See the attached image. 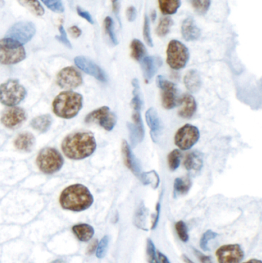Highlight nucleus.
Listing matches in <instances>:
<instances>
[{
	"instance_id": "31",
	"label": "nucleus",
	"mask_w": 262,
	"mask_h": 263,
	"mask_svg": "<svg viewBox=\"0 0 262 263\" xmlns=\"http://www.w3.org/2000/svg\"><path fill=\"white\" fill-rule=\"evenodd\" d=\"M139 179L144 185H150L154 189L157 188L159 185V182H160L159 174L155 170L142 172Z\"/></svg>"
},
{
	"instance_id": "38",
	"label": "nucleus",
	"mask_w": 262,
	"mask_h": 263,
	"mask_svg": "<svg viewBox=\"0 0 262 263\" xmlns=\"http://www.w3.org/2000/svg\"><path fill=\"white\" fill-rule=\"evenodd\" d=\"M218 236V234L214 232L211 231V230H208L205 232L203 235H202V238L200 240V246L201 249L205 252L209 251V248H208V243L211 239H215Z\"/></svg>"
},
{
	"instance_id": "30",
	"label": "nucleus",
	"mask_w": 262,
	"mask_h": 263,
	"mask_svg": "<svg viewBox=\"0 0 262 263\" xmlns=\"http://www.w3.org/2000/svg\"><path fill=\"white\" fill-rule=\"evenodd\" d=\"M146 54V49L140 40H134L131 43V56L136 61H141Z\"/></svg>"
},
{
	"instance_id": "15",
	"label": "nucleus",
	"mask_w": 262,
	"mask_h": 263,
	"mask_svg": "<svg viewBox=\"0 0 262 263\" xmlns=\"http://www.w3.org/2000/svg\"><path fill=\"white\" fill-rule=\"evenodd\" d=\"M75 63L81 70L92 77L97 79L102 83L107 82V77L104 71L99 67V65L94 63L90 59L84 56H77L75 58Z\"/></svg>"
},
{
	"instance_id": "51",
	"label": "nucleus",
	"mask_w": 262,
	"mask_h": 263,
	"mask_svg": "<svg viewBox=\"0 0 262 263\" xmlns=\"http://www.w3.org/2000/svg\"><path fill=\"white\" fill-rule=\"evenodd\" d=\"M157 256L159 263H171L168 257L162 254V252H159V251H158Z\"/></svg>"
},
{
	"instance_id": "11",
	"label": "nucleus",
	"mask_w": 262,
	"mask_h": 263,
	"mask_svg": "<svg viewBox=\"0 0 262 263\" xmlns=\"http://www.w3.org/2000/svg\"><path fill=\"white\" fill-rule=\"evenodd\" d=\"M56 83L62 89L72 90L81 86L83 77L77 69L69 66L64 68L58 73Z\"/></svg>"
},
{
	"instance_id": "24",
	"label": "nucleus",
	"mask_w": 262,
	"mask_h": 263,
	"mask_svg": "<svg viewBox=\"0 0 262 263\" xmlns=\"http://www.w3.org/2000/svg\"><path fill=\"white\" fill-rule=\"evenodd\" d=\"M184 83L191 93H197L202 86V80L199 72L195 69L189 71L184 77Z\"/></svg>"
},
{
	"instance_id": "34",
	"label": "nucleus",
	"mask_w": 262,
	"mask_h": 263,
	"mask_svg": "<svg viewBox=\"0 0 262 263\" xmlns=\"http://www.w3.org/2000/svg\"><path fill=\"white\" fill-rule=\"evenodd\" d=\"M173 25V21L171 18L165 17L162 18L159 22V26H158L156 33L159 36H165L167 34H169L170 32L171 27Z\"/></svg>"
},
{
	"instance_id": "2",
	"label": "nucleus",
	"mask_w": 262,
	"mask_h": 263,
	"mask_svg": "<svg viewBox=\"0 0 262 263\" xmlns=\"http://www.w3.org/2000/svg\"><path fill=\"white\" fill-rule=\"evenodd\" d=\"M93 202L92 193L82 184L69 185L62 192L59 197L62 209L73 212L86 210L93 204Z\"/></svg>"
},
{
	"instance_id": "41",
	"label": "nucleus",
	"mask_w": 262,
	"mask_h": 263,
	"mask_svg": "<svg viewBox=\"0 0 262 263\" xmlns=\"http://www.w3.org/2000/svg\"><path fill=\"white\" fill-rule=\"evenodd\" d=\"M175 230L178 233V237L182 241L183 243H187L189 239V233H188V228L186 224L183 221H178L175 224Z\"/></svg>"
},
{
	"instance_id": "44",
	"label": "nucleus",
	"mask_w": 262,
	"mask_h": 263,
	"mask_svg": "<svg viewBox=\"0 0 262 263\" xmlns=\"http://www.w3.org/2000/svg\"><path fill=\"white\" fill-rule=\"evenodd\" d=\"M59 33L60 35L56 36V40H59L60 43H62V44L65 46V47H68V48L71 49V43H70L69 40H68V37H67V33L65 32V28L62 25H60L59 27Z\"/></svg>"
},
{
	"instance_id": "18",
	"label": "nucleus",
	"mask_w": 262,
	"mask_h": 263,
	"mask_svg": "<svg viewBox=\"0 0 262 263\" xmlns=\"http://www.w3.org/2000/svg\"><path fill=\"white\" fill-rule=\"evenodd\" d=\"M147 123L151 131V136L155 142L160 137L162 132V124L157 112L154 108H150L145 114Z\"/></svg>"
},
{
	"instance_id": "7",
	"label": "nucleus",
	"mask_w": 262,
	"mask_h": 263,
	"mask_svg": "<svg viewBox=\"0 0 262 263\" xmlns=\"http://www.w3.org/2000/svg\"><path fill=\"white\" fill-rule=\"evenodd\" d=\"M189 59L187 47L178 40H172L167 48V63L172 69H181L185 66Z\"/></svg>"
},
{
	"instance_id": "33",
	"label": "nucleus",
	"mask_w": 262,
	"mask_h": 263,
	"mask_svg": "<svg viewBox=\"0 0 262 263\" xmlns=\"http://www.w3.org/2000/svg\"><path fill=\"white\" fill-rule=\"evenodd\" d=\"M132 86L134 88V97L132 100V106L134 108V110L140 112L141 106H142V101H141V96H140L139 83L137 79H135L132 81Z\"/></svg>"
},
{
	"instance_id": "49",
	"label": "nucleus",
	"mask_w": 262,
	"mask_h": 263,
	"mask_svg": "<svg viewBox=\"0 0 262 263\" xmlns=\"http://www.w3.org/2000/svg\"><path fill=\"white\" fill-rule=\"evenodd\" d=\"M68 30H69L70 34L76 38H78L82 35V30L77 26H71Z\"/></svg>"
},
{
	"instance_id": "22",
	"label": "nucleus",
	"mask_w": 262,
	"mask_h": 263,
	"mask_svg": "<svg viewBox=\"0 0 262 263\" xmlns=\"http://www.w3.org/2000/svg\"><path fill=\"white\" fill-rule=\"evenodd\" d=\"M184 166L189 172H199L203 166V157L198 151L192 152L186 157Z\"/></svg>"
},
{
	"instance_id": "5",
	"label": "nucleus",
	"mask_w": 262,
	"mask_h": 263,
	"mask_svg": "<svg viewBox=\"0 0 262 263\" xmlns=\"http://www.w3.org/2000/svg\"><path fill=\"white\" fill-rule=\"evenodd\" d=\"M36 164L43 173L52 175L62 169L64 160L61 153L56 148H45L39 153Z\"/></svg>"
},
{
	"instance_id": "10",
	"label": "nucleus",
	"mask_w": 262,
	"mask_h": 263,
	"mask_svg": "<svg viewBox=\"0 0 262 263\" xmlns=\"http://www.w3.org/2000/svg\"><path fill=\"white\" fill-rule=\"evenodd\" d=\"M117 117L116 114L111 112L108 106H102L94 110L85 120L86 123H97L107 131H111L114 129Z\"/></svg>"
},
{
	"instance_id": "45",
	"label": "nucleus",
	"mask_w": 262,
	"mask_h": 263,
	"mask_svg": "<svg viewBox=\"0 0 262 263\" xmlns=\"http://www.w3.org/2000/svg\"><path fill=\"white\" fill-rule=\"evenodd\" d=\"M77 13H78L79 16H81L83 19H86L87 22H89L91 24H94L93 19H92V16L89 14V12L85 11L83 9L80 8V7H77Z\"/></svg>"
},
{
	"instance_id": "13",
	"label": "nucleus",
	"mask_w": 262,
	"mask_h": 263,
	"mask_svg": "<svg viewBox=\"0 0 262 263\" xmlns=\"http://www.w3.org/2000/svg\"><path fill=\"white\" fill-rule=\"evenodd\" d=\"M215 255L218 263H239L245 256L244 251L238 244L224 245L217 249Z\"/></svg>"
},
{
	"instance_id": "47",
	"label": "nucleus",
	"mask_w": 262,
	"mask_h": 263,
	"mask_svg": "<svg viewBox=\"0 0 262 263\" xmlns=\"http://www.w3.org/2000/svg\"><path fill=\"white\" fill-rule=\"evenodd\" d=\"M160 203H159L157 205H156V215H155V218L154 221H153V226H152V230H155V229L156 228V227H157L158 223H159V216H160Z\"/></svg>"
},
{
	"instance_id": "23",
	"label": "nucleus",
	"mask_w": 262,
	"mask_h": 263,
	"mask_svg": "<svg viewBox=\"0 0 262 263\" xmlns=\"http://www.w3.org/2000/svg\"><path fill=\"white\" fill-rule=\"evenodd\" d=\"M35 139L30 133H23L19 134L15 140V146L17 149L23 152H30L35 145Z\"/></svg>"
},
{
	"instance_id": "6",
	"label": "nucleus",
	"mask_w": 262,
	"mask_h": 263,
	"mask_svg": "<svg viewBox=\"0 0 262 263\" xmlns=\"http://www.w3.org/2000/svg\"><path fill=\"white\" fill-rule=\"evenodd\" d=\"M26 89L15 80L0 85V102L7 106H15L26 97Z\"/></svg>"
},
{
	"instance_id": "36",
	"label": "nucleus",
	"mask_w": 262,
	"mask_h": 263,
	"mask_svg": "<svg viewBox=\"0 0 262 263\" xmlns=\"http://www.w3.org/2000/svg\"><path fill=\"white\" fill-rule=\"evenodd\" d=\"M191 1L193 8L200 15L205 14L211 6V0H191Z\"/></svg>"
},
{
	"instance_id": "9",
	"label": "nucleus",
	"mask_w": 262,
	"mask_h": 263,
	"mask_svg": "<svg viewBox=\"0 0 262 263\" xmlns=\"http://www.w3.org/2000/svg\"><path fill=\"white\" fill-rule=\"evenodd\" d=\"M200 137V133L196 126L184 125L177 131L175 136V144L181 150L190 149L194 146Z\"/></svg>"
},
{
	"instance_id": "14",
	"label": "nucleus",
	"mask_w": 262,
	"mask_h": 263,
	"mask_svg": "<svg viewBox=\"0 0 262 263\" xmlns=\"http://www.w3.org/2000/svg\"><path fill=\"white\" fill-rule=\"evenodd\" d=\"M26 120V114L23 108L11 107L3 112L1 123L9 129H15Z\"/></svg>"
},
{
	"instance_id": "12",
	"label": "nucleus",
	"mask_w": 262,
	"mask_h": 263,
	"mask_svg": "<svg viewBox=\"0 0 262 263\" xmlns=\"http://www.w3.org/2000/svg\"><path fill=\"white\" fill-rule=\"evenodd\" d=\"M157 85L162 90V103L166 109L175 108L177 104L176 86L162 76L157 77Z\"/></svg>"
},
{
	"instance_id": "43",
	"label": "nucleus",
	"mask_w": 262,
	"mask_h": 263,
	"mask_svg": "<svg viewBox=\"0 0 262 263\" xmlns=\"http://www.w3.org/2000/svg\"><path fill=\"white\" fill-rule=\"evenodd\" d=\"M143 35L145 43L149 47H153V40H152L151 33H150L149 19L145 15V21H144V27H143Z\"/></svg>"
},
{
	"instance_id": "3",
	"label": "nucleus",
	"mask_w": 262,
	"mask_h": 263,
	"mask_svg": "<svg viewBox=\"0 0 262 263\" xmlns=\"http://www.w3.org/2000/svg\"><path fill=\"white\" fill-rule=\"evenodd\" d=\"M83 96L80 93L62 92L53 101V112L60 118L66 120L74 118L83 108Z\"/></svg>"
},
{
	"instance_id": "50",
	"label": "nucleus",
	"mask_w": 262,
	"mask_h": 263,
	"mask_svg": "<svg viewBox=\"0 0 262 263\" xmlns=\"http://www.w3.org/2000/svg\"><path fill=\"white\" fill-rule=\"evenodd\" d=\"M98 244L99 243H98L97 239H95L88 247L87 253L89 255H92L93 252H95L96 251V249H97Z\"/></svg>"
},
{
	"instance_id": "42",
	"label": "nucleus",
	"mask_w": 262,
	"mask_h": 263,
	"mask_svg": "<svg viewBox=\"0 0 262 263\" xmlns=\"http://www.w3.org/2000/svg\"><path fill=\"white\" fill-rule=\"evenodd\" d=\"M108 236H105L101 239L100 243L98 244L96 249V256L99 258H102L106 255L107 249L108 246Z\"/></svg>"
},
{
	"instance_id": "48",
	"label": "nucleus",
	"mask_w": 262,
	"mask_h": 263,
	"mask_svg": "<svg viewBox=\"0 0 262 263\" xmlns=\"http://www.w3.org/2000/svg\"><path fill=\"white\" fill-rule=\"evenodd\" d=\"M126 14H127V18L128 19H129V22H133L137 16L136 10H135V7H129L127 10V13H126Z\"/></svg>"
},
{
	"instance_id": "56",
	"label": "nucleus",
	"mask_w": 262,
	"mask_h": 263,
	"mask_svg": "<svg viewBox=\"0 0 262 263\" xmlns=\"http://www.w3.org/2000/svg\"><path fill=\"white\" fill-rule=\"evenodd\" d=\"M151 17H152V19H153V21L156 20V11H153V13H152Z\"/></svg>"
},
{
	"instance_id": "27",
	"label": "nucleus",
	"mask_w": 262,
	"mask_h": 263,
	"mask_svg": "<svg viewBox=\"0 0 262 263\" xmlns=\"http://www.w3.org/2000/svg\"><path fill=\"white\" fill-rule=\"evenodd\" d=\"M159 8L164 15L176 13L181 6V0H159Z\"/></svg>"
},
{
	"instance_id": "52",
	"label": "nucleus",
	"mask_w": 262,
	"mask_h": 263,
	"mask_svg": "<svg viewBox=\"0 0 262 263\" xmlns=\"http://www.w3.org/2000/svg\"><path fill=\"white\" fill-rule=\"evenodd\" d=\"M182 258L184 260V262L185 263H195L194 261H192L187 255H182Z\"/></svg>"
},
{
	"instance_id": "55",
	"label": "nucleus",
	"mask_w": 262,
	"mask_h": 263,
	"mask_svg": "<svg viewBox=\"0 0 262 263\" xmlns=\"http://www.w3.org/2000/svg\"><path fill=\"white\" fill-rule=\"evenodd\" d=\"M51 263H67L65 260L62 259V258H59V259L54 260V261H52Z\"/></svg>"
},
{
	"instance_id": "8",
	"label": "nucleus",
	"mask_w": 262,
	"mask_h": 263,
	"mask_svg": "<svg viewBox=\"0 0 262 263\" xmlns=\"http://www.w3.org/2000/svg\"><path fill=\"white\" fill-rule=\"evenodd\" d=\"M36 29L35 25L31 22H19L15 23L7 31L6 38L11 39L22 45L29 43L34 35Z\"/></svg>"
},
{
	"instance_id": "26",
	"label": "nucleus",
	"mask_w": 262,
	"mask_h": 263,
	"mask_svg": "<svg viewBox=\"0 0 262 263\" xmlns=\"http://www.w3.org/2000/svg\"><path fill=\"white\" fill-rule=\"evenodd\" d=\"M52 122L51 116L46 114L34 118L31 122V126L40 133H46L50 129Z\"/></svg>"
},
{
	"instance_id": "4",
	"label": "nucleus",
	"mask_w": 262,
	"mask_h": 263,
	"mask_svg": "<svg viewBox=\"0 0 262 263\" xmlns=\"http://www.w3.org/2000/svg\"><path fill=\"white\" fill-rule=\"evenodd\" d=\"M26 57L23 45L11 39L0 40V63L13 65L22 62Z\"/></svg>"
},
{
	"instance_id": "35",
	"label": "nucleus",
	"mask_w": 262,
	"mask_h": 263,
	"mask_svg": "<svg viewBox=\"0 0 262 263\" xmlns=\"http://www.w3.org/2000/svg\"><path fill=\"white\" fill-rule=\"evenodd\" d=\"M181 153L178 149H174L171 152L168 157V163L171 170L175 171L179 167L181 163Z\"/></svg>"
},
{
	"instance_id": "21",
	"label": "nucleus",
	"mask_w": 262,
	"mask_h": 263,
	"mask_svg": "<svg viewBox=\"0 0 262 263\" xmlns=\"http://www.w3.org/2000/svg\"><path fill=\"white\" fill-rule=\"evenodd\" d=\"M181 34L186 41H196L201 35V30L196 26L193 18H187L181 26Z\"/></svg>"
},
{
	"instance_id": "28",
	"label": "nucleus",
	"mask_w": 262,
	"mask_h": 263,
	"mask_svg": "<svg viewBox=\"0 0 262 263\" xmlns=\"http://www.w3.org/2000/svg\"><path fill=\"white\" fill-rule=\"evenodd\" d=\"M192 182L189 178H178L174 182V196H183L189 193Z\"/></svg>"
},
{
	"instance_id": "46",
	"label": "nucleus",
	"mask_w": 262,
	"mask_h": 263,
	"mask_svg": "<svg viewBox=\"0 0 262 263\" xmlns=\"http://www.w3.org/2000/svg\"><path fill=\"white\" fill-rule=\"evenodd\" d=\"M194 253L196 254L197 258H199V261L202 263H212L211 257L208 255H204L202 252H199L197 249H194Z\"/></svg>"
},
{
	"instance_id": "25",
	"label": "nucleus",
	"mask_w": 262,
	"mask_h": 263,
	"mask_svg": "<svg viewBox=\"0 0 262 263\" xmlns=\"http://www.w3.org/2000/svg\"><path fill=\"white\" fill-rule=\"evenodd\" d=\"M74 234L78 238L79 240L82 242H88L93 237L95 230L92 226L89 224L82 223L74 226L72 227Z\"/></svg>"
},
{
	"instance_id": "32",
	"label": "nucleus",
	"mask_w": 262,
	"mask_h": 263,
	"mask_svg": "<svg viewBox=\"0 0 262 263\" xmlns=\"http://www.w3.org/2000/svg\"><path fill=\"white\" fill-rule=\"evenodd\" d=\"M19 2L27 7L29 10L34 14L38 16H42L44 15L45 10L43 6L41 5L39 0H19Z\"/></svg>"
},
{
	"instance_id": "1",
	"label": "nucleus",
	"mask_w": 262,
	"mask_h": 263,
	"mask_svg": "<svg viewBox=\"0 0 262 263\" xmlns=\"http://www.w3.org/2000/svg\"><path fill=\"white\" fill-rule=\"evenodd\" d=\"M62 149L68 159L84 160L92 155L96 149V141L94 135L88 132L71 133L64 139Z\"/></svg>"
},
{
	"instance_id": "39",
	"label": "nucleus",
	"mask_w": 262,
	"mask_h": 263,
	"mask_svg": "<svg viewBox=\"0 0 262 263\" xmlns=\"http://www.w3.org/2000/svg\"><path fill=\"white\" fill-rule=\"evenodd\" d=\"M146 253L148 262L159 263L157 252L156 250V246H155L154 243L151 239H148V241H147Z\"/></svg>"
},
{
	"instance_id": "54",
	"label": "nucleus",
	"mask_w": 262,
	"mask_h": 263,
	"mask_svg": "<svg viewBox=\"0 0 262 263\" xmlns=\"http://www.w3.org/2000/svg\"><path fill=\"white\" fill-rule=\"evenodd\" d=\"M113 1V9H114V11L117 12V1L118 0H111Z\"/></svg>"
},
{
	"instance_id": "16",
	"label": "nucleus",
	"mask_w": 262,
	"mask_h": 263,
	"mask_svg": "<svg viewBox=\"0 0 262 263\" xmlns=\"http://www.w3.org/2000/svg\"><path fill=\"white\" fill-rule=\"evenodd\" d=\"M134 123H128L129 130V138L132 146L135 147L140 142H142L145 137V129L143 126L141 114L138 111H135L132 116Z\"/></svg>"
},
{
	"instance_id": "53",
	"label": "nucleus",
	"mask_w": 262,
	"mask_h": 263,
	"mask_svg": "<svg viewBox=\"0 0 262 263\" xmlns=\"http://www.w3.org/2000/svg\"><path fill=\"white\" fill-rule=\"evenodd\" d=\"M244 263H262V261L260 260L253 258V259L248 260V261H245Z\"/></svg>"
},
{
	"instance_id": "20",
	"label": "nucleus",
	"mask_w": 262,
	"mask_h": 263,
	"mask_svg": "<svg viewBox=\"0 0 262 263\" xmlns=\"http://www.w3.org/2000/svg\"><path fill=\"white\" fill-rule=\"evenodd\" d=\"M180 108L178 115L184 119L193 117L197 108L196 99L192 95L184 94L180 99Z\"/></svg>"
},
{
	"instance_id": "29",
	"label": "nucleus",
	"mask_w": 262,
	"mask_h": 263,
	"mask_svg": "<svg viewBox=\"0 0 262 263\" xmlns=\"http://www.w3.org/2000/svg\"><path fill=\"white\" fill-rule=\"evenodd\" d=\"M147 215H148V210L143 203H141L135 212L134 223L138 229L145 231L148 230L146 228Z\"/></svg>"
},
{
	"instance_id": "17",
	"label": "nucleus",
	"mask_w": 262,
	"mask_h": 263,
	"mask_svg": "<svg viewBox=\"0 0 262 263\" xmlns=\"http://www.w3.org/2000/svg\"><path fill=\"white\" fill-rule=\"evenodd\" d=\"M122 152H123V160H124L126 166L132 171V173L139 179L141 176V167L140 166L139 161L135 158L132 149L126 140H123L122 145Z\"/></svg>"
},
{
	"instance_id": "37",
	"label": "nucleus",
	"mask_w": 262,
	"mask_h": 263,
	"mask_svg": "<svg viewBox=\"0 0 262 263\" xmlns=\"http://www.w3.org/2000/svg\"><path fill=\"white\" fill-rule=\"evenodd\" d=\"M43 4L54 13H62L65 11L62 0H41Z\"/></svg>"
},
{
	"instance_id": "40",
	"label": "nucleus",
	"mask_w": 262,
	"mask_h": 263,
	"mask_svg": "<svg viewBox=\"0 0 262 263\" xmlns=\"http://www.w3.org/2000/svg\"><path fill=\"white\" fill-rule=\"evenodd\" d=\"M104 27H105V32L109 37L111 43L115 45H117L118 40L116 39V35H115L114 31H113V21L109 16H107L104 20Z\"/></svg>"
},
{
	"instance_id": "19",
	"label": "nucleus",
	"mask_w": 262,
	"mask_h": 263,
	"mask_svg": "<svg viewBox=\"0 0 262 263\" xmlns=\"http://www.w3.org/2000/svg\"><path fill=\"white\" fill-rule=\"evenodd\" d=\"M162 61L161 58L156 56H146L142 59V69L146 83L154 77L161 65Z\"/></svg>"
}]
</instances>
